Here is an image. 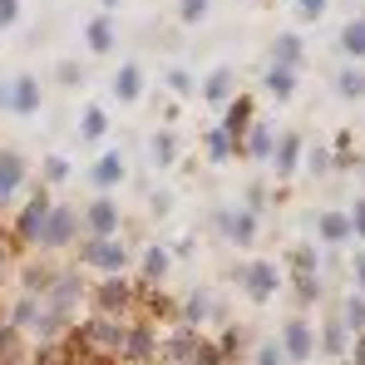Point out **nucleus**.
<instances>
[{"label":"nucleus","mask_w":365,"mask_h":365,"mask_svg":"<svg viewBox=\"0 0 365 365\" xmlns=\"http://www.w3.org/2000/svg\"><path fill=\"white\" fill-rule=\"evenodd\" d=\"M94 316H109V321H133L138 316V287L123 282V277H109L94 287Z\"/></svg>","instance_id":"nucleus-1"},{"label":"nucleus","mask_w":365,"mask_h":365,"mask_svg":"<svg viewBox=\"0 0 365 365\" xmlns=\"http://www.w3.org/2000/svg\"><path fill=\"white\" fill-rule=\"evenodd\" d=\"M50 207H55V202H50L45 192H35V197L15 212V232H10V237H15V242H40V237H45V217H50Z\"/></svg>","instance_id":"nucleus-2"},{"label":"nucleus","mask_w":365,"mask_h":365,"mask_svg":"<svg viewBox=\"0 0 365 365\" xmlns=\"http://www.w3.org/2000/svg\"><path fill=\"white\" fill-rule=\"evenodd\" d=\"M0 109H5V114H35V109H40V84H35L30 74L5 79V84H0Z\"/></svg>","instance_id":"nucleus-3"},{"label":"nucleus","mask_w":365,"mask_h":365,"mask_svg":"<svg viewBox=\"0 0 365 365\" xmlns=\"http://www.w3.org/2000/svg\"><path fill=\"white\" fill-rule=\"evenodd\" d=\"M84 262H89L94 272H104V277H119L123 262H128V252H123L114 237H89V247H84Z\"/></svg>","instance_id":"nucleus-4"},{"label":"nucleus","mask_w":365,"mask_h":365,"mask_svg":"<svg viewBox=\"0 0 365 365\" xmlns=\"http://www.w3.org/2000/svg\"><path fill=\"white\" fill-rule=\"evenodd\" d=\"M79 227H84V222H74L69 207H50V217H45V237H40V242H45V247H69L74 237H79Z\"/></svg>","instance_id":"nucleus-5"},{"label":"nucleus","mask_w":365,"mask_h":365,"mask_svg":"<svg viewBox=\"0 0 365 365\" xmlns=\"http://www.w3.org/2000/svg\"><path fill=\"white\" fill-rule=\"evenodd\" d=\"M282 351H287V365H306V361H311L316 341H311V326H306V321H287V331H282Z\"/></svg>","instance_id":"nucleus-6"},{"label":"nucleus","mask_w":365,"mask_h":365,"mask_svg":"<svg viewBox=\"0 0 365 365\" xmlns=\"http://www.w3.org/2000/svg\"><path fill=\"white\" fill-rule=\"evenodd\" d=\"M277 282H282V277H277L272 262H252V267H247V297H252V302H272V297H277Z\"/></svg>","instance_id":"nucleus-7"},{"label":"nucleus","mask_w":365,"mask_h":365,"mask_svg":"<svg viewBox=\"0 0 365 365\" xmlns=\"http://www.w3.org/2000/svg\"><path fill=\"white\" fill-rule=\"evenodd\" d=\"M25 187V163L10 153V148H0V207L5 202H15V192Z\"/></svg>","instance_id":"nucleus-8"},{"label":"nucleus","mask_w":365,"mask_h":365,"mask_svg":"<svg viewBox=\"0 0 365 365\" xmlns=\"http://www.w3.org/2000/svg\"><path fill=\"white\" fill-rule=\"evenodd\" d=\"M114 227H119V207H114L109 197H99V202L84 212V232H89V237H114Z\"/></svg>","instance_id":"nucleus-9"},{"label":"nucleus","mask_w":365,"mask_h":365,"mask_svg":"<svg viewBox=\"0 0 365 365\" xmlns=\"http://www.w3.org/2000/svg\"><path fill=\"white\" fill-rule=\"evenodd\" d=\"M222 232H227V237H232V242H252V237H257V217H252V212H227V217H222Z\"/></svg>","instance_id":"nucleus-10"},{"label":"nucleus","mask_w":365,"mask_h":365,"mask_svg":"<svg viewBox=\"0 0 365 365\" xmlns=\"http://www.w3.org/2000/svg\"><path fill=\"white\" fill-rule=\"evenodd\" d=\"M119 178H123V158H119V153H104V158L94 163V187H99V192H109Z\"/></svg>","instance_id":"nucleus-11"},{"label":"nucleus","mask_w":365,"mask_h":365,"mask_svg":"<svg viewBox=\"0 0 365 365\" xmlns=\"http://www.w3.org/2000/svg\"><path fill=\"white\" fill-rule=\"evenodd\" d=\"M138 89H143V74H138V64H123L119 79H114V94H119L123 104H133V99H138Z\"/></svg>","instance_id":"nucleus-12"},{"label":"nucleus","mask_w":365,"mask_h":365,"mask_svg":"<svg viewBox=\"0 0 365 365\" xmlns=\"http://www.w3.org/2000/svg\"><path fill=\"white\" fill-rule=\"evenodd\" d=\"M321 351L326 356H346V321H326V331H321Z\"/></svg>","instance_id":"nucleus-13"},{"label":"nucleus","mask_w":365,"mask_h":365,"mask_svg":"<svg viewBox=\"0 0 365 365\" xmlns=\"http://www.w3.org/2000/svg\"><path fill=\"white\" fill-rule=\"evenodd\" d=\"M79 133H84L89 143H99V138L109 133V114H104V109H84V123H79Z\"/></svg>","instance_id":"nucleus-14"},{"label":"nucleus","mask_w":365,"mask_h":365,"mask_svg":"<svg viewBox=\"0 0 365 365\" xmlns=\"http://www.w3.org/2000/svg\"><path fill=\"white\" fill-rule=\"evenodd\" d=\"M89 50H94V55H109V50H114V30H109V20H104V15L89 25Z\"/></svg>","instance_id":"nucleus-15"},{"label":"nucleus","mask_w":365,"mask_h":365,"mask_svg":"<svg viewBox=\"0 0 365 365\" xmlns=\"http://www.w3.org/2000/svg\"><path fill=\"white\" fill-rule=\"evenodd\" d=\"M163 272H168V252H163V247H153V252L143 257V277H148V282H158Z\"/></svg>","instance_id":"nucleus-16"},{"label":"nucleus","mask_w":365,"mask_h":365,"mask_svg":"<svg viewBox=\"0 0 365 365\" xmlns=\"http://www.w3.org/2000/svg\"><path fill=\"white\" fill-rule=\"evenodd\" d=\"M252 365H287V351H282V341H267V346H257Z\"/></svg>","instance_id":"nucleus-17"},{"label":"nucleus","mask_w":365,"mask_h":365,"mask_svg":"<svg viewBox=\"0 0 365 365\" xmlns=\"http://www.w3.org/2000/svg\"><path fill=\"white\" fill-rule=\"evenodd\" d=\"M207 153H212V158H227V153H232V133H227V128L207 133Z\"/></svg>","instance_id":"nucleus-18"},{"label":"nucleus","mask_w":365,"mask_h":365,"mask_svg":"<svg viewBox=\"0 0 365 365\" xmlns=\"http://www.w3.org/2000/svg\"><path fill=\"white\" fill-rule=\"evenodd\" d=\"M346 232H351V222H346V217H336V212H331V217H321V237H331V242H341Z\"/></svg>","instance_id":"nucleus-19"},{"label":"nucleus","mask_w":365,"mask_h":365,"mask_svg":"<svg viewBox=\"0 0 365 365\" xmlns=\"http://www.w3.org/2000/svg\"><path fill=\"white\" fill-rule=\"evenodd\" d=\"M227 89H232V79H227V74L217 69V74L207 79V99H212V104H222V99H227Z\"/></svg>","instance_id":"nucleus-20"},{"label":"nucleus","mask_w":365,"mask_h":365,"mask_svg":"<svg viewBox=\"0 0 365 365\" xmlns=\"http://www.w3.org/2000/svg\"><path fill=\"white\" fill-rule=\"evenodd\" d=\"M277 168H282V173L297 168V138H282V148H277Z\"/></svg>","instance_id":"nucleus-21"},{"label":"nucleus","mask_w":365,"mask_h":365,"mask_svg":"<svg viewBox=\"0 0 365 365\" xmlns=\"http://www.w3.org/2000/svg\"><path fill=\"white\" fill-rule=\"evenodd\" d=\"M178 15L187 20V25H197V20L207 15V0H178Z\"/></svg>","instance_id":"nucleus-22"},{"label":"nucleus","mask_w":365,"mask_h":365,"mask_svg":"<svg viewBox=\"0 0 365 365\" xmlns=\"http://www.w3.org/2000/svg\"><path fill=\"white\" fill-rule=\"evenodd\" d=\"M346 50H351V55H365V25H351V30H346Z\"/></svg>","instance_id":"nucleus-23"},{"label":"nucleus","mask_w":365,"mask_h":365,"mask_svg":"<svg viewBox=\"0 0 365 365\" xmlns=\"http://www.w3.org/2000/svg\"><path fill=\"white\" fill-rule=\"evenodd\" d=\"M20 20V0H0V30H10Z\"/></svg>","instance_id":"nucleus-24"},{"label":"nucleus","mask_w":365,"mask_h":365,"mask_svg":"<svg viewBox=\"0 0 365 365\" xmlns=\"http://www.w3.org/2000/svg\"><path fill=\"white\" fill-rule=\"evenodd\" d=\"M153 153H158V163H168V158H173V153H178V143H173V138H168V133H158V148H153Z\"/></svg>","instance_id":"nucleus-25"},{"label":"nucleus","mask_w":365,"mask_h":365,"mask_svg":"<svg viewBox=\"0 0 365 365\" xmlns=\"http://www.w3.org/2000/svg\"><path fill=\"white\" fill-rule=\"evenodd\" d=\"M64 173H69V168H64V158H50V163H45V178H50V182H60Z\"/></svg>","instance_id":"nucleus-26"},{"label":"nucleus","mask_w":365,"mask_h":365,"mask_svg":"<svg viewBox=\"0 0 365 365\" xmlns=\"http://www.w3.org/2000/svg\"><path fill=\"white\" fill-rule=\"evenodd\" d=\"M356 365H365V331H361V341H356Z\"/></svg>","instance_id":"nucleus-27"},{"label":"nucleus","mask_w":365,"mask_h":365,"mask_svg":"<svg viewBox=\"0 0 365 365\" xmlns=\"http://www.w3.org/2000/svg\"><path fill=\"white\" fill-rule=\"evenodd\" d=\"M321 10V0H302V15H316Z\"/></svg>","instance_id":"nucleus-28"},{"label":"nucleus","mask_w":365,"mask_h":365,"mask_svg":"<svg viewBox=\"0 0 365 365\" xmlns=\"http://www.w3.org/2000/svg\"><path fill=\"white\" fill-rule=\"evenodd\" d=\"M104 5H114V0H104Z\"/></svg>","instance_id":"nucleus-29"}]
</instances>
